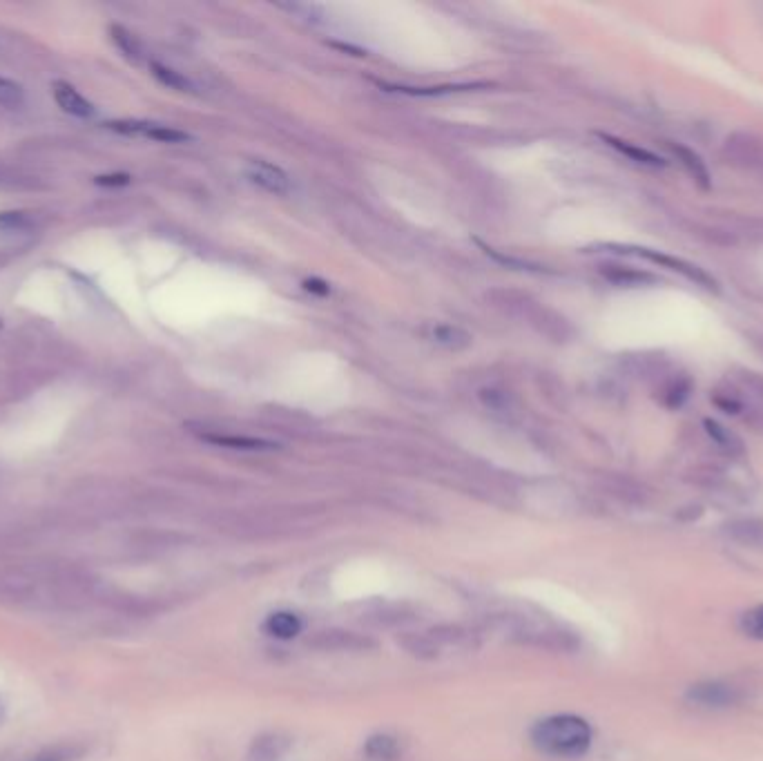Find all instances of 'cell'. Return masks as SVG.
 Listing matches in <instances>:
<instances>
[{
  "label": "cell",
  "instance_id": "obj_1",
  "mask_svg": "<svg viewBox=\"0 0 763 761\" xmlns=\"http://www.w3.org/2000/svg\"><path fill=\"white\" fill-rule=\"evenodd\" d=\"M531 741L545 755L581 757L592 744V728L581 717L556 715L538 721L531 730Z\"/></svg>",
  "mask_w": 763,
  "mask_h": 761
},
{
  "label": "cell",
  "instance_id": "obj_2",
  "mask_svg": "<svg viewBox=\"0 0 763 761\" xmlns=\"http://www.w3.org/2000/svg\"><path fill=\"white\" fill-rule=\"evenodd\" d=\"M723 157L746 170H763V141L750 132H732L723 143Z\"/></svg>",
  "mask_w": 763,
  "mask_h": 761
},
{
  "label": "cell",
  "instance_id": "obj_3",
  "mask_svg": "<svg viewBox=\"0 0 763 761\" xmlns=\"http://www.w3.org/2000/svg\"><path fill=\"white\" fill-rule=\"evenodd\" d=\"M632 250H634V255L647 259V262H652V264L661 266V268H668V271H672V273H679V275H683L685 279H690V282H694L697 286L708 288V291H717V279H714L710 273H705L703 268H699L697 264L688 262V259L672 257V255H665V253H656V250H647V248H632Z\"/></svg>",
  "mask_w": 763,
  "mask_h": 761
},
{
  "label": "cell",
  "instance_id": "obj_4",
  "mask_svg": "<svg viewBox=\"0 0 763 761\" xmlns=\"http://www.w3.org/2000/svg\"><path fill=\"white\" fill-rule=\"evenodd\" d=\"M105 128L119 134H130V137H148L152 141H161V143H183L190 137L186 132L166 128V125L159 123H148V121H110L105 123Z\"/></svg>",
  "mask_w": 763,
  "mask_h": 761
},
{
  "label": "cell",
  "instance_id": "obj_5",
  "mask_svg": "<svg viewBox=\"0 0 763 761\" xmlns=\"http://www.w3.org/2000/svg\"><path fill=\"white\" fill-rule=\"evenodd\" d=\"M246 172L250 181L257 183V186H262L268 192H273V195H286V192L291 190V179H288V175L282 168L273 166V163L250 161Z\"/></svg>",
  "mask_w": 763,
  "mask_h": 761
},
{
  "label": "cell",
  "instance_id": "obj_6",
  "mask_svg": "<svg viewBox=\"0 0 763 761\" xmlns=\"http://www.w3.org/2000/svg\"><path fill=\"white\" fill-rule=\"evenodd\" d=\"M52 92H54L56 103H59L67 114H72V117L92 119L94 114H96L94 105L88 99H85V96L74 88V85L65 83V81H56L52 85Z\"/></svg>",
  "mask_w": 763,
  "mask_h": 761
},
{
  "label": "cell",
  "instance_id": "obj_7",
  "mask_svg": "<svg viewBox=\"0 0 763 761\" xmlns=\"http://www.w3.org/2000/svg\"><path fill=\"white\" fill-rule=\"evenodd\" d=\"M670 152L676 157V161L681 163V166L685 168V172L694 179V183H697L699 188L708 190L710 188V172L708 168H705V163L701 161V157L694 150L685 148V146H679V143H668Z\"/></svg>",
  "mask_w": 763,
  "mask_h": 761
},
{
  "label": "cell",
  "instance_id": "obj_8",
  "mask_svg": "<svg viewBox=\"0 0 763 761\" xmlns=\"http://www.w3.org/2000/svg\"><path fill=\"white\" fill-rule=\"evenodd\" d=\"M726 532L732 541H737L739 545L763 552V520H757V518L734 520V523L728 525Z\"/></svg>",
  "mask_w": 763,
  "mask_h": 761
},
{
  "label": "cell",
  "instance_id": "obj_9",
  "mask_svg": "<svg viewBox=\"0 0 763 761\" xmlns=\"http://www.w3.org/2000/svg\"><path fill=\"white\" fill-rule=\"evenodd\" d=\"M264 628L270 637L288 641V639H295L297 634L302 632V623H299L297 616L291 612H275L268 616Z\"/></svg>",
  "mask_w": 763,
  "mask_h": 761
},
{
  "label": "cell",
  "instance_id": "obj_10",
  "mask_svg": "<svg viewBox=\"0 0 763 761\" xmlns=\"http://www.w3.org/2000/svg\"><path fill=\"white\" fill-rule=\"evenodd\" d=\"M603 141H607V146H612L614 150H618L621 154H625L627 159H632L636 163H641V166H647V168H661L663 161L656 157L654 152L650 150H643L639 146H632V143L627 141H621V139H614V137H607V134H601Z\"/></svg>",
  "mask_w": 763,
  "mask_h": 761
},
{
  "label": "cell",
  "instance_id": "obj_11",
  "mask_svg": "<svg viewBox=\"0 0 763 761\" xmlns=\"http://www.w3.org/2000/svg\"><path fill=\"white\" fill-rule=\"evenodd\" d=\"M690 699L703 703V706H728L734 701V692L719 683H705L690 690Z\"/></svg>",
  "mask_w": 763,
  "mask_h": 761
},
{
  "label": "cell",
  "instance_id": "obj_12",
  "mask_svg": "<svg viewBox=\"0 0 763 761\" xmlns=\"http://www.w3.org/2000/svg\"><path fill=\"white\" fill-rule=\"evenodd\" d=\"M204 440L212 442V445L219 447H228V449H241V451H268L275 449L277 445L268 440H259V438H246V436H212V433H206Z\"/></svg>",
  "mask_w": 763,
  "mask_h": 761
},
{
  "label": "cell",
  "instance_id": "obj_13",
  "mask_svg": "<svg viewBox=\"0 0 763 761\" xmlns=\"http://www.w3.org/2000/svg\"><path fill=\"white\" fill-rule=\"evenodd\" d=\"M703 425H705V431H708V436L714 442H717V445L723 451H728V454H732V456L734 454H743V442L737 436H734L730 429H726V427L719 425V422H714V420H705Z\"/></svg>",
  "mask_w": 763,
  "mask_h": 761
},
{
  "label": "cell",
  "instance_id": "obj_14",
  "mask_svg": "<svg viewBox=\"0 0 763 761\" xmlns=\"http://www.w3.org/2000/svg\"><path fill=\"white\" fill-rule=\"evenodd\" d=\"M150 70H152L154 79H157V81L163 83V85H168L170 90L195 92V85H192L181 72L172 70V67H168V65H163V63H150Z\"/></svg>",
  "mask_w": 763,
  "mask_h": 761
},
{
  "label": "cell",
  "instance_id": "obj_15",
  "mask_svg": "<svg viewBox=\"0 0 763 761\" xmlns=\"http://www.w3.org/2000/svg\"><path fill=\"white\" fill-rule=\"evenodd\" d=\"M398 753V741L389 735H375L366 741V757L373 761H393Z\"/></svg>",
  "mask_w": 763,
  "mask_h": 761
},
{
  "label": "cell",
  "instance_id": "obj_16",
  "mask_svg": "<svg viewBox=\"0 0 763 761\" xmlns=\"http://www.w3.org/2000/svg\"><path fill=\"white\" fill-rule=\"evenodd\" d=\"M25 105V90L23 85L16 81H9L5 76H0V108L18 110Z\"/></svg>",
  "mask_w": 763,
  "mask_h": 761
},
{
  "label": "cell",
  "instance_id": "obj_17",
  "mask_svg": "<svg viewBox=\"0 0 763 761\" xmlns=\"http://www.w3.org/2000/svg\"><path fill=\"white\" fill-rule=\"evenodd\" d=\"M110 34H112V41L117 43L119 50H121L125 56H128V59L141 61V45H139L137 38H134L128 30H123V27L114 25L112 30H110Z\"/></svg>",
  "mask_w": 763,
  "mask_h": 761
},
{
  "label": "cell",
  "instance_id": "obj_18",
  "mask_svg": "<svg viewBox=\"0 0 763 761\" xmlns=\"http://www.w3.org/2000/svg\"><path fill=\"white\" fill-rule=\"evenodd\" d=\"M741 632L750 639L763 641V605H757L741 616Z\"/></svg>",
  "mask_w": 763,
  "mask_h": 761
},
{
  "label": "cell",
  "instance_id": "obj_19",
  "mask_svg": "<svg viewBox=\"0 0 763 761\" xmlns=\"http://www.w3.org/2000/svg\"><path fill=\"white\" fill-rule=\"evenodd\" d=\"M30 224V217L25 213H18V210H5V213H0V228L3 230H25L30 228Z\"/></svg>",
  "mask_w": 763,
  "mask_h": 761
},
{
  "label": "cell",
  "instance_id": "obj_20",
  "mask_svg": "<svg viewBox=\"0 0 763 761\" xmlns=\"http://www.w3.org/2000/svg\"><path fill=\"white\" fill-rule=\"evenodd\" d=\"M433 337L442 344H458V337L460 340H469L467 333L453 329V326H438V329H433Z\"/></svg>",
  "mask_w": 763,
  "mask_h": 761
},
{
  "label": "cell",
  "instance_id": "obj_21",
  "mask_svg": "<svg viewBox=\"0 0 763 761\" xmlns=\"http://www.w3.org/2000/svg\"><path fill=\"white\" fill-rule=\"evenodd\" d=\"M72 753L67 748H52V750H45V753L36 755L34 759L30 761H70Z\"/></svg>",
  "mask_w": 763,
  "mask_h": 761
},
{
  "label": "cell",
  "instance_id": "obj_22",
  "mask_svg": "<svg viewBox=\"0 0 763 761\" xmlns=\"http://www.w3.org/2000/svg\"><path fill=\"white\" fill-rule=\"evenodd\" d=\"M96 183L99 186H125L130 183L128 175H105V177H96Z\"/></svg>",
  "mask_w": 763,
  "mask_h": 761
},
{
  "label": "cell",
  "instance_id": "obj_23",
  "mask_svg": "<svg viewBox=\"0 0 763 761\" xmlns=\"http://www.w3.org/2000/svg\"><path fill=\"white\" fill-rule=\"evenodd\" d=\"M304 286L308 288V291H315V293H320V295H326V293H328V291H324V288H320V286H326V284L317 282V279H311V282H306Z\"/></svg>",
  "mask_w": 763,
  "mask_h": 761
}]
</instances>
